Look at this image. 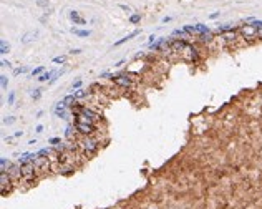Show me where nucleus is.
I'll return each instance as SVG.
<instances>
[{
  "instance_id": "nucleus-11",
  "label": "nucleus",
  "mask_w": 262,
  "mask_h": 209,
  "mask_svg": "<svg viewBox=\"0 0 262 209\" xmlns=\"http://www.w3.org/2000/svg\"><path fill=\"white\" fill-rule=\"evenodd\" d=\"M199 42H203V43H206V42H211V33H203V35H199Z\"/></svg>"
},
{
  "instance_id": "nucleus-25",
  "label": "nucleus",
  "mask_w": 262,
  "mask_h": 209,
  "mask_svg": "<svg viewBox=\"0 0 262 209\" xmlns=\"http://www.w3.org/2000/svg\"><path fill=\"white\" fill-rule=\"evenodd\" d=\"M80 85H81V80H77V81L73 83V86H71V88H78Z\"/></svg>"
},
{
  "instance_id": "nucleus-2",
  "label": "nucleus",
  "mask_w": 262,
  "mask_h": 209,
  "mask_svg": "<svg viewBox=\"0 0 262 209\" xmlns=\"http://www.w3.org/2000/svg\"><path fill=\"white\" fill-rule=\"evenodd\" d=\"M0 179H2V196H5V194L10 191V184H12L13 181L10 179V176H9L7 171H0Z\"/></svg>"
},
{
  "instance_id": "nucleus-19",
  "label": "nucleus",
  "mask_w": 262,
  "mask_h": 209,
  "mask_svg": "<svg viewBox=\"0 0 262 209\" xmlns=\"http://www.w3.org/2000/svg\"><path fill=\"white\" fill-rule=\"evenodd\" d=\"M13 121H15V118H13V116H9V118H5V120H3V123H5V124H12Z\"/></svg>"
},
{
  "instance_id": "nucleus-23",
  "label": "nucleus",
  "mask_w": 262,
  "mask_h": 209,
  "mask_svg": "<svg viewBox=\"0 0 262 209\" xmlns=\"http://www.w3.org/2000/svg\"><path fill=\"white\" fill-rule=\"evenodd\" d=\"M13 100H15V93L12 91V93L9 95V104H12V103H13Z\"/></svg>"
},
{
  "instance_id": "nucleus-14",
  "label": "nucleus",
  "mask_w": 262,
  "mask_h": 209,
  "mask_svg": "<svg viewBox=\"0 0 262 209\" xmlns=\"http://www.w3.org/2000/svg\"><path fill=\"white\" fill-rule=\"evenodd\" d=\"M25 71H28V68H27V67H22V68L13 70V75H20V73H25Z\"/></svg>"
},
{
  "instance_id": "nucleus-20",
  "label": "nucleus",
  "mask_w": 262,
  "mask_h": 209,
  "mask_svg": "<svg viewBox=\"0 0 262 209\" xmlns=\"http://www.w3.org/2000/svg\"><path fill=\"white\" fill-rule=\"evenodd\" d=\"M65 62V57H55L53 58V63H63Z\"/></svg>"
},
{
  "instance_id": "nucleus-28",
  "label": "nucleus",
  "mask_w": 262,
  "mask_h": 209,
  "mask_svg": "<svg viewBox=\"0 0 262 209\" xmlns=\"http://www.w3.org/2000/svg\"><path fill=\"white\" fill-rule=\"evenodd\" d=\"M22 134H23V131H17V133L13 134V136H15V138H18V136H22Z\"/></svg>"
},
{
  "instance_id": "nucleus-4",
  "label": "nucleus",
  "mask_w": 262,
  "mask_h": 209,
  "mask_svg": "<svg viewBox=\"0 0 262 209\" xmlns=\"http://www.w3.org/2000/svg\"><path fill=\"white\" fill-rule=\"evenodd\" d=\"M241 35L244 38H254L259 35V30L255 28V27H252V25H244L242 28H241Z\"/></svg>"
},
{
  "instance_id": "nucleus-13",
  "label": "nucleus",
  "mask_w": 262,
  "mask_h": 209,
  "mask_svg": "<svg viewBox=\"0 0 262 209\" xmlns=\"http://www.w3.org/2000/svg\"><path fill=\"white\" fill-rule=\"evenodd\" d=\"M75 96H77V98H85V96H86V91H85V90H77V91H75Z\"/></svg>"
},
{
  "instance_id": "nucleus-24",
  "label": "nucleus",
  "mask_w": 262,
  "mask_h": 209,
  "mask_svg": "<svg viewBox=\"0 0 262 209\" xmlns=\"http://www.w3.org/2000/svg\"><path fill=\"white\" fill-rule=\"evenodd\" d=\"M37 3H38L40 7H47V5H48V2H45V0H38Z\"/></svg>"
},
{
  "instance_id": "nucleus-12",
  "label": "nucleus",
  "mask_w": 262,
  "mask_h": 209,
  "mask_svg": "<svg viewBox=\"0 0 262 209\" xmlns=\"http://www.w3.org/2000/svg\"><path fill=\"white\" fill-rule=\"evenodd\" d=\"M40 96H42V91H40L38 88L32 91V98H33V100H40Z\"/></svg>"
},
{
  "instance_id": "nucleus-10",
  "label": "nucleus",
  "mask_w": 262,
  "mask_h": 209,
  "mask_svg": "<svg viewBox=\"0 0 262 209\" xmlns=\"http://www.w3.org/2000/svg\"><path fill=\"white\" fill-rule=\"evenodd\" d=\"M50 76H53V71H47V73H42L38 76V81H47V80H51Z\"/></svg>"
},
{
  "instance_id": "nucleus-3",
  "label": "nucleus",
  "mask_w": 262,
  "mask_h": 209,
  "mask_svg": "<svg viewBox=\"0 0 262 209\" xmlns=\"http://www.w3.org/2000/svg\"><path fill=\"white\" fill-rule=\"evenodd\" d=\"M111 80L116 83L118 86H123V88H129L131 86V78L128 75H116V76H111Z\"/></svg>"
},
{
  "instance_id": "nucleus-7",
  "label": "nucleus",
  "mask_w": 262,
  "mask_h": 209,
  "mask_svg": "<svg viewBox=\"0 0 262 209\" xmlns=\"http://www.w3.org/2000/svg\"><path fill=\"white\" fill-rule=\"evenodd\" d=\"M194 30H196V33H199V35H203V33H209V28H207L206 25H201V23L194 25Z\"/></svg>"
},
{
  "instance_id": "nucleus-8",
  "label": "nucleus",
  "mask_w": 262,
  "mask_h": 209,
  "mask_svg": "<svg viewBox=\"0 0 262 209\" xmlns=\"http://www.w3.org/2000/svg\"><path fill=\"white\" fill-rule=\"evenodd\" d=\"M71 32H73L75 35H78V37H90V35H91V32H90V30H77V28H71Z\"/></svg>"
},
{
  "instance_id": "nucleus-5",
  "label": "nucleus",
  "mask_w": 262,
  "mask_h": 209,
  "mask_svg": "<svg viewBox=\"0 0 262 209\" xmlns=\"http://www.w3.org/2000/svg\"><path fill=\"white\" fill-rule=\"evenodd\" d=\"M40 37V32L38 30H33V32H28V33H25L23 37H22V43L23 45H27L30 42H33V40H37Z\"/></svg>"
},
{
  "instance_id": "nucleus-6",
  "label": "nucleus",
  "mask_w": 262,
  "mask_h": 209,
  "mask_svg": "<svg viewBox=\"0 0 262 209\" xmlns=\"http://www.w3.org/2000/svg\"><path fill=\"white\" fill-rule=\"evenodd\" d=\"M70 19L73 20V23H77V25H85V23H86V20L81 19V17L78 15V12H75V10L70 12Z\"/></svg>"
},
{
  "instance_id": "nucleus-26",
  "label": "nucleus",
  "mask_w": 262,
  "mask_h": 209,
  "mask_svg": "<svg viewBox=\"0 0 262 209\" xmlns=\"http://www.w3.org/2000/svg\"><path fill=\"white\" fill-rule=\"evenodd\" d=\"M217 17H219V12H214V13L209 15V19H217Z\"/></svg>"
},
{
  "instance_id": "nucleus-18",
  "label": "nucleus",
  "mask_w": 262,
  "mask_h": 209,
  "mask_svg": "<svg viewBox=\"0 0 262 209\" xmlns=\"http://www.w3.org/2000/svg\"><path fill=\"white\" fill-rule=\"evenodd\" d=\"M2 78V88H7V83H9V80H7V76L5 75H2L0 76Z\"/></svg>"
},
{
  "instance_id": "nucleus-27",
  "label": "nucleus",
  "mask_w": 262,
  "mask_h": 209,
  "mask_svg": "<svg viewBox=\"0 0 262 209\" xmlns=\"http://www.w3.org/2000/svg\"><path fill=\"white\" fill-rule=\"evenodd\" d=\"M2 67H10L9 62H5V60H2Z\"/></svg>"
},
{
  "instance_id": "nucleus-22",
  "label": "nucleus",
  "mask_w": 262,
  "mask_h": 209,
  "mask_svg": "<svg viewBox=\"0 0 262 209\" xmlns=\"http://www.w3.org/2000/svg\"><path fill=\"white\" fill-rule=\"evenodd\" d=\"M119 9H121V10H125V12H126V13H129V12H131V9H129V7H128V5H123V3H121V5H119Z\"/></svg>"
},
{
  "instance_id": "nucleus-1",
  "label": "nucleus",
  "mask_w": 262,
  "mask_h": 209,
  "mask_svg": "<svg viewBox=\"0 0 262 209\" xmlns=\"http://www.w3.org/2000/svg\"><path fill=\"white\" fill-rule=\"evenodd\" d=\"M75 131H78L83 136H93L96 131V126L95 123H88V121H78L75 120Z\"/></svg>"
},
{
  "instance_id": "nucleus-15",
  "label": "nucleus",
  "mask_w": 262,
  "mask_h": 209,
  "mask_svg": "<svg viewBox=\"0 0 262 209\" xmlns=\"http://www.w3.org/2000/svg\"><path fill=\"white\" fill-rule=\"evenodd\" d=\"M139 19H141V17H139L138 13H135V15H131V17H129V22H131V23H138V22H139Z\"/></svg>"
},
{
  "instance_id": "nucleus-9",
  "label": "nucleus",
  "mask_w": 262,
  "mask_h": 209,
  "mask_svg": "<svg viewBox=\"0 0 262 209\" xmlns=\"http://www.w3.org/2000/svg\"><path fill=\"white\" fill-rule=\"evenodd\" d=\"M9 52H10V45L5 40H2L0 42V53H9Z\"/></svg>"
},
{
  "instance_id": "nucleus-16",
  "label": "nucleus",
  "mask_w": 262,
  "mask_h": 209,
  "mask_svg": "<svg viewBox=\"0 0 262 209\" xmlns=\"http://www.w3.org/2000/svg\"><path fill=\"white\" fill-rule=\"evenodd\" d=\"M173 35H174V37H186V32L184 30H174Z\"/></svg>"
},
{
  "instance_id": "nucleus-21",
  "label": "nucleus",
  "mask_w": 262,
  "mask_h": 209,
  "mask_svg": "<svg viewBox=\"0 0 262 209\" xmlns=\"http://www.w3.org/2000/svg\"><path fill=\"white\" fill-rule=\"evenodd\" d=\"M48 143H50V144H55V146H57V144H60L61 141H60V138H51Z\"/></svg>"
},
{
  "instance_id": "nucleus-17",
  "label": "nucleus",
  "mask_w": 262,
  "mask_h": 209,
  "mask_svg": "<svg viewBox=\"0 0 262 209\" xmlns=\"http://www.w3.org/2000/svg\"><path fill=\"white\" fill-rule=\"evenodd\" d=\"M43 71V67H38V68H35L33 71H32V76H37V75H40Z\"/></svg>"
}]
</instances>
